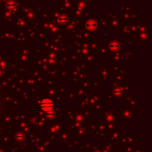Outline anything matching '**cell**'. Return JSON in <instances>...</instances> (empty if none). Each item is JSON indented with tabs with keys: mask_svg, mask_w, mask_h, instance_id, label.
Instances as JSON below:
<instances>
[{
	"mask_svg": "<svg viewBox=\"0 0 152 152\" xmlns=\"http://www.w3.org/2000/svg\"><path fill=\"white\" fill-rule=\"evenodd\" d=\"M120 152H131V151H120Z\"/></svg>",
	"mask_w": 152,
	"mask_h": 152,
	"instance_id": "cell-2",
	"label": "cell"
},
{
	"mask_svg": "<svg viewBox=\"0 0 152 152\" xmlns=\"http://www.w3.org/2000/svg\"><path fill=\"white\" fill-rule=\"evenodd\" d=\"M41 107L43 110H45V111H50L53 107V102L48 99H45V100L41 103Z\"/></svg>",
	"mask_w": 152,
	"mask_h": 152,
	"instance_id": "cell-1",
	"label": "cell"
}]
</instances>
